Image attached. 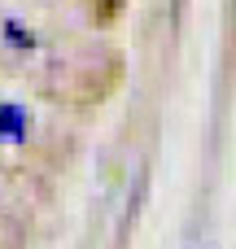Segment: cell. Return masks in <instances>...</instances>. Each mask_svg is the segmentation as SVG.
<instances>
[{
  "instance_id": "obj_1",
  "label": "cell",
  "mask_w": 236,
  "mask_h": 249,
  "mask_svg": "<svg viewBox=\"0 0 236 249\" xmlns=\"http://www.w3.org/2000/svg\"><path fill=\"white\" fill-rule=\"evenodd\" d=\"M31 136V114L13 101H0V149H18Z\"/></svg>"
}]
</instances>
